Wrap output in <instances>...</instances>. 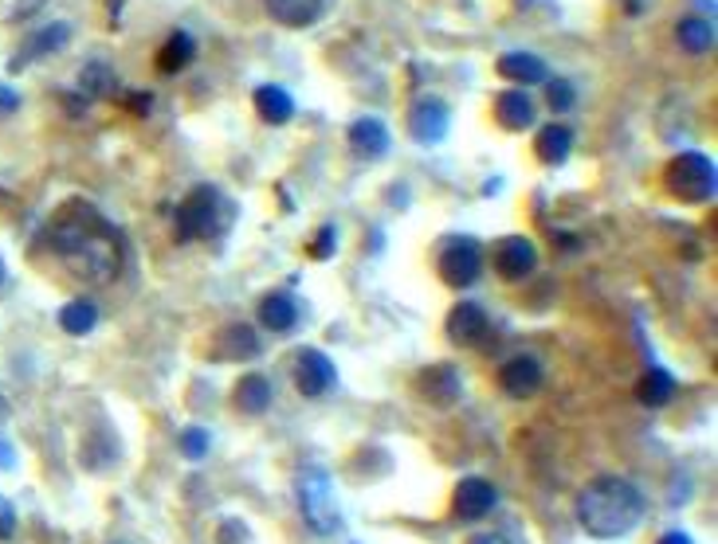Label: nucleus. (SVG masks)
<instances>
[{
	"mask_svg": "<svg viewBox=\"0 0 718 544\" xmlns=\"http://www.w3.org/2000/svg\"><path fill=\"white\" fill-rule=\"evenodd\" d=\"M48 247L56 251V259L68 263L71 274H80L83 282H95V286L119 279L122 259H126L122 235L87 200H68L51 215Z\"/></svg>",
	"mask_w": 718,
	"mask_h": 544,
	"instance_id": "f257e3e1",
	"label": "nucleus"
},
{
	"mask_svg": "<svg viewBox=\"0 0 718 544\" xmlns=\"http://www.w3.org/2000/svg\"><path fill=\"white\" fill-rule=\"evenodd\" d=\"M640 517H644V494L629 478H593L577 497V526L597 541H617V536L632 533Z\"/></svg>",
	"mask_w": 718,
	"mask_h": 544,
	"instance_id": "f03ea898",
	"label": "nucleus"
},
{
	"mask_svg": "<svg viewBox=\"0 0 718 544\" xmlns=\"http://www.w3.org/2000/svg\"><path fill=\"white\" fill-rule=\"evenodd\" d=\"M232 220V208L220 196V188L200 185L173 208V227H178L181 244H193V239H208V235H220Z\"/></svg>",
	"mask_w": 718,
	"mask_h": 544,
	"instance_id": "7ed1b4c3",
	"label": "nucleus"
},
{
	"mask_svg": "<svg viewBox=\"0 0 718 544\" xmlns=\"http://www.w3.org/2000/svg\"><path fill=\"white\" fill-rule=\"evenodd\" d=\"M664 185H668L671 196H679L683 205H710L718 193V173H715V161L707 153H679L676 161L668 165V176H664Z\"/></svg>",
	"mask_w": 718,
	"mask_h": 544,
	"instance_id": "20e7f679",
	"label": "nucleus"
},
{
	"mask_svg": "<svg viewBox=\"0 0 718 544\" xmlns=\"http://www.w3.org/2000/svg\"><path fill=\"white\" fill-rule=\"evenodd\" d=\"M330 486H334L330 474L318 467L299 474V506H303V517H306V526H311V533H318V536H330L342 529V517H338V506H334V490Z\"/></svg>",
	"mask_w": 718,
	"mask_h": 544,
	"instance_id": "39448f33",
	"label": "nucleus"
},
{
	"mask_svg": "<svg viewBox=\"0 0 718 544\" xmlns=\"http://www.w3.org/2000/svg\"><path fill=\"white\" fill-rule=\"evenodd\" d=\"M440 279L452 286V290H467L475 286L483 274V247L475 244L472 235H455L452 244L440 251Z\"/></svg>",
	"mask_w": 718,
	"mask_h": 544,
	"instance_id": "423d86ee",
	"label": "nucleus"
},
{
	"mask_svg": "<svg viewBox=\"0 0 718 544\" xmlns=\"http://www.w3.org/2000/svg\"><path fill=\"white\" fill-rule=\"evenodd\" d=\"M452 126V110L443 98H416L413 110H409V134H413L416 146H440Z\"/></svg>",
	"mask_w": 718,
	"mask_h": 544,
	"instance_id": "0eeeda50",
	"label": "nucleus"
},
{
	"mask_svg": "<svg viewBox=\"0 0 718 544\" xmlns=\"http://www.w3.org/2000/svg\"><path fill=\"white\" fill-rule=\"evenodd\" d=\"M334 380H338L334 360L326 357L323 349H299L295 353V388L303 392V396H311V399L326 396V392L334 388Z\"/></svg>",
	"mask_w": 718,
	"mask_h": 544,
	"instance_id": "6e6552de",
	"label": "nucleus"
},
{
	"mask_svg": "<svg viewBox=\"0 0 718 544\" xmlns=\"http://www.w3.org/2000/svg\"><path fill=\"white\" fill-rule=\"evenodd\" d=\"M499 506V490L487 482V478H460L455 482V494H452V514L455 521H479L487 517L491 509Z\"/></svg>",
	"mask_w": 718,
	"mask_h": 544,
	"instance_id": "1a4fd4ad",
	"label": "nucleus"
},
{
	"mask_svg": "<svg viewBox=\"0 0 718 544\" xmlns=\"http://www.w3.org/2000/svg\"><path fill=\"white\" fill-rule=\"evenodd\" d=\"M534 267H538V247H534L526 235H507V239L495 247V271L507 282L531 279Z\"/></svg>",
	"mask_w": 718,
	"mask_h": 544,
	"instance_id": "9d476101",
	"label": "nucleus"
},
{
	"mask_svg": "<svg viewBox=\"0 0 718 544\" xmlns=\"http://www.w3.org/2000/svg\"><path fill=\"white\" fill-rule=\"evenodd\" d=\"M487 330H491L487 310L475 306V301H455L452 313H448V341L460 345V349H475V345H483Z\"/></svg>",
	"mask_w": 718,
	"mask_h": 544,
	"instance_id": "9b49d317",
	"label": "nucleus"
},
{
	"mask_svg": "<svg viewBox=\"0 0 718 544\" xmlns=\"http://www.w3.org/2000/svg\"><path fill=\"white\" fill-rule=\"evenodd\" d=\"M68 39H71V24L51 20V24H44L40 32H32V36L24 39V48L9 59V71H24L28 63H36V59L56 55L60 48H68Z\"/></svg>",
	"mask_w": 718,
	"mask_h": 544,
	"instance_id": "f8f14e48",
	"label": "nucleus"
},
{
	"mask_svg": "<svg viewBox=\"0 0 718 544\" xmlns=\"http://www.w3.org/2000/svg\"><path fill=\"white\" fill-rule=\"evenodd\" d=\"M541 380H546V372H541V360L531 357V353L511 357L499 369V388L507 392V396H514V399H531L534 392H541Z\"/></svg>",
	"mask_w": 718,
	"mask_h": 544,
	"instance_id": "ddd939ff",
	"label": "nucleus"
},
{
	"mask_svg": "<svg viewBox=\"0 0 718 544\" xmlns=\"http://www.w3.org/2000/svg\"><path fill=\"white\" fill-rule=\"evenodd\" d=\"M460 372L452 369V364H433V369H424L421 376H416V392H421V399H428V404H436V408H452L455 399H460Z\"/></svg>",
	"mask_w": 718,
	"mask_h": 544,
	"instance_id": "4468645a",
	"label": "nucleus"
},
{
	"mask_svg": "<svg viewBox=\"0 0 718 544\" xmlns=\"http://www.w3.org/2000/svg\"><path fill=\"white\" fill-rule=\"evenodd\" d=\"M393 146V137H389V126H385L381 118H357L354 126H350V149H354L362 161H381Z\"/></svg>",
	"mask_w": 718,
	"mask_h": 544,
	"instance_id": "2eb2a0df",
	"label": "nucleus"
},
{
	"mask_svg": "<svg viewBox=\"0 0 718 544\" xmlns=\"http://www.w3.org/2000/svg\"><path fill=\"white\" fill-rule=\"evenodd\" d=\"M534 118H538V110H534V98L526 95V90L511 87V90H502V95H495V122H499L502 129H511V134L531 129Z\"/></svg>",
	"mask_w": 718,
	"mask_h": 544,
	"instance_id": "dca6fc26",
	"label": "nucleus"
},
{
	"mask_svg": "<svg viewBox=\"0 0 718 544\" xmlns=\"http://www.w3.org/2000/svg\"><path fill=\"white\" fill-rule=\"evenodd\" d=\"M499 75L511 78L519 90H526V87H538V83H546V78H550V71H546V63H541L538 55H531V51H507V55L499 59Z\"/></svg>",
	"mask_w": 718,
	"mask_h": 544,
	"instance_id": "f3484780",
	"label": "nucleus"
},
{
	"mask_svg": "<svg viewBox=\"0 0 718 544\" xmlns=\"http://www.w3.org/2000/svg\"><path fill=\"white\" fill-rule=\"evenodd\" d=\"M264 9L283 28H311L323 16L326 0H264Z\"/></svg>",
	"mask_w": 718,
	"mask_h": 544,
	"instance_id": "a211bd4d",
	"label": "nucleus"
},
{
	"mask_svg": "<svg viewBox=\"0 0 718 544\" xmlns=\"http://www.w3.org/2000/svg\"><path fill=\"white\" fill-rule=\"evenodd\" d=\"M534 153H538L541 165H565L573 153V129L550 122V126L538 129V141H534Z\"/></svg>",
	"mask_w": 718,
	"mask_h": 544,
	"instance_id": "6ab92c4d",
	"label": "nucleus"
},
{
	"mask_svg": "<svg viewBox=\"0 0 718 544\" xmlns=\"http://www.w3.org/2000/svg\"><path fill=\"white\" fill-rule=\"evenodd\" d=\"M295 321H299V306L291 294L276 290V294H267L264 301H259V325L271 333H291L295 330Z\"/></svg>",
	"mask_w": 718,
	"mask_h": 544,
	"instance_id": "aec40b11",
	"label": "nucleus"
},
{
	"mask_svg": "<svg viewBox=\"0 0 718 544\" xmlns=\"http://www.w3.org/2000/svg\"><path fill=\"white\" fill-rule=\"evenodd\" d=\"M256 353H259V337L252 325H228V330H220L212 357L217 360H247V357H256Z\"/></svg>",
	"mask_w": 718,
	"mask_h": 544,
	"instance_id": "412c9836",
	"label": "nucleus"
},
{
	"mask_svg": "<svg viewBox=\"0 0 718 544\" xmlns=\"http://www.w3.org/2000/svg\"><path fill=\"white\" fill-rule=\"evenodd\" d=\"M232 404H236V411H244V416H264V411L271 408V380L259 376V372H247L236 384Z\"/></svg>",
	"mask_w": 718,
	"mask_h": 544,
	"instance_id": "4be33fe9",
	"label": "nucleus"
},
{
	"mask_svg": "<svg viewBox=\"0 0 718 544\" xmlns=\"http://www.w3.org/2000/svg\"><path fill=\"white\" fill-rule=\"evenodd\" d=\"M193 59H197V39L188 36V32H173V36H166V44L158 51V71L161 75H178Z\"/></svg>",
	"mask_w": 718,
	"mask_h": 544,
	"instance_id": "5701e85b",
	"label": "nucleus"
},
{
	"mask_svg": "<svg viewBox=\"0 0 718 544\" xmlns=\"http://www.w3.org/2000/svg\"><path fill=\"white\" fill-rule=\"evenodd\" d=\"M256 110L267 126H287L295 118V98L287 95L283 87H276V83H267V87L256 90Z\"/></svg>",
	"mask_w": 718,
	"mask_h": 544,
	"instance_id": "b1692460",
	"label": "nucleus"
},
{
	"mask_svg": "<svg viewBox=\"0 0 718 544\" xmlns=\"http://www.w3.org/2000/svg\"><path fill=\"white\" fill-rule=\"evenodd\" d=\"M676 39H679V48L687 51V55H707V51H715V24L703 20V16L679 20Z\"/></svg>",
	"mask_w": 718,
	"mask_h": 544,
	"instance_id": "393cba45",
	"label": "nucleus"
},
{
	"mask_svg": "<svg viewBox=\"0 0 718 544\" xmlns=\"http://www.w3.org/2000/svg\"><path fill=\"white\" fill-rule=\"evenodd\" d=\"M636 396L644 408H664V404L676 396V376H671L668 369H656V364H652V369L640 376Z\"/></svg>",
	"mask_w": 718,
	"mask_h": 544,
	"instance_id": "a878e982",
	"label": "nucleus"
},
{
	"mask_svg": "<svg viewBox=\"0 0 718 544\" xmlns=\"http://www.w3.org/2000/svg\"><path fill=\"white\" fill-rule=\"evenodd\" d=\"M60 325L71 333V337H87V333L99 325V306H95L90 298L68 301V306L60 310Z\"/></svg>",
	"mask_w": 718,
	"mask_h": 544,
	"instance_id": "bb28decb",
	"label": "nucleus"
},
{
	"mask_svg": "<svg viewBox=\"0 0 718 544\" xmlns=\"http://www.w3.org/2000/svg\"><path fill=\"white\" fill-rule=\"evenodd\" d=\"M80 87L87 90L90 98H107V95H114V87H119V83H114V71H110L107 63H99V59H95V63H87V67L80 71Z\"/></svg>",
	"mask_w": 718,
	"mask_h": 544,
	"instance_id": "cd10ccee",
	"label": "nucleus"
},
{
	"mask_svg": "<svg viewBox=\"0 0 718 544\" xmlns=\"http://www.w3.org/2000/svg\"><path fill=\"white\" fill-rule=\"evenodd\" d=\"M573 102H577V87H573L570 78H546V107L553 114H570Z\"/></svg>",
	"mask_w": 718,
	"mask_h": 544,
	"instance_id": "c85d7f7f",
	"label": "nucleus"
},
{
	"mask_svg": "<svg viewBox=\"0 0 718 544\" xmlns=\"http://www.w3.org/2000/svg\"><path fill=\"white\" fill-rule=\"evenodd\" d=\"M306 251H311V259H330V255L338 251V232H334V227H318Z\"/></svg>",
	"mask_w": 718,
	"mask_h": 544,
	"instance_id": "c756f323",
	"label": "nucleus"
},
{
	"mask_svg": "<svg viewBox=\"0 0 718 544\" xmlns=\"http://www.w3.org/2000/svg\"><path fill=\"white\" fill-rule=\"evenodd\" d=\"M181 450H185V458H205V450H208V435L200 428H188L185 435H181Z\"/></svg>",
	"mask_w": 718,
	"mask_h": 544,
	"instance_id": "7c9ffc66",
	"label": "nucleus"
},
{
	"mask_svg": "<svg viewBox=\"0 0 718 544\" xmlns=\"http://www.w3.org/2000/svg\"><path fill=\"white\" fill-rule=\"evenodd\" d=\"M16 536V506L9 497H0V541H12Z\"/></svg>",
	"mask_w": 718,
	"mask_h": 544,
	"instance_id": "2f4dec72",
	"label": "nucleus"
},
{
	"mask_svg": "<svg viewBox=\"0 0 718 544\" xmlns=\"http://www.w3.org/2000/svg\"><path fill=\"white\" fill-rule=\"evenodd\" d=\"M126 107L134 110V114H149V107H154V95H146V90H130Z\"/></svg>",
	"mask_w": 718,
	"mask_h": 544,
	"instance_id": "473e14b6",
	"label": "nucleus"
},
{
	"mask_svg": "<svg viewBox=\"0 0 718 544\" xmlns=\"http://www.w3.org/2000/svg\"><path fill=\"white\" fill-rule=\"evenodd\" d=\"M21 110V95L12 87H0V118H9V114H16Z\"/></svg>",
	"mask_w": 718,
	"mask_h": 544,
	"instance_id": "72a5a7b5",
	"label": "nucleus"
},
{
	"mask_svg": "<svg viewBox=\"0 0 718 544\" xmlns=\"http://www.w3.org/2000/svg\"><path fill=\"white\" fill-rule=\"evenodd\" d=\"M12 467H16V458H12V447L4 443V438H0V470H12Z\"/></svg>",
	"mask_w": 718,
	"mask_h": 544,
	"instance_id": "f704fd0d",
	"label": "nucleus"
},
{
	"mask_svg": "<svg viewBox=\"0 0 718 544\" xmlns=\"http://www.w3.org/2000/svg\"><path fill=\"white\" fill-rule=\"evenodd\" d=\"M467 544H511L502 533H479V536H472Z\"/></svg>",
	"mask_w": 718,
	"mask_h": 544,
	"instance_id": "c9c22d12",
	"label": "nucleus"
},
{
	"mask_svg": "<svg viewBox=\"0 0 718 544\" xmlns=\"http://www.w3.org/2000/svg\"><path fill=\"white\" fill-rule=\"evenodd\" d=\"M656 544H695V541H691L687 533H664V536H659Z\"/></svg>",
	"mask_w": 718,
	"mask_h": 544,
	"instance_id": "e433bc0d",
	"label": "nucleus"
},
{
	"mask_svg": "<svg viewBox=\"0 0 718 544\" xmlns=\"http://www.w3.org/2000/svg\"><path fill=\"white\" fill-rule=\"evenodd\" d=\"M0 286H4V259H0Z\"/></svg>",
	"mask_w": 718,
	"mask_h": 544,
	"instance_id": "4c0bfd02",
	"label": "nucleus"
}]
</instances>
